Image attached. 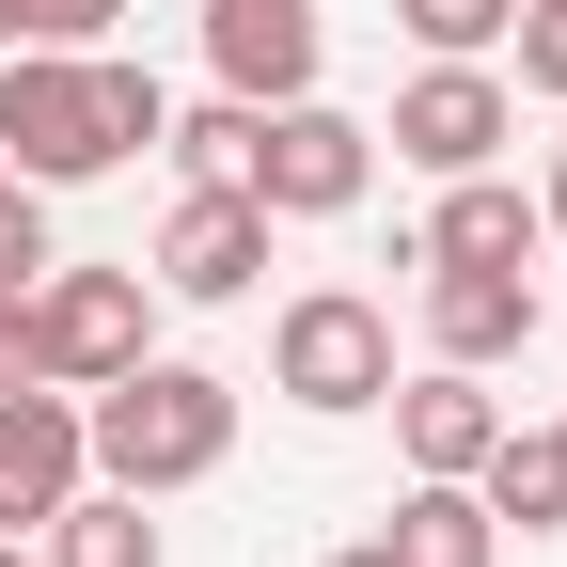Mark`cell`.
Here are the masks:
<instances>
[{
  "mask_svg": "<svg viewBox=\"0 0 567 567\" xmlns=\"http://www.w3.org/2000/svg\"><path fill=\"white\" fill-rule=\"evenodd\" d=\"M80 442H95L111 488H142V505H158V488H205V473L237 457V379H221V363H158V347H142L126 379L80 394Z\"/></svg>",
  "mask_w": 567,
  "mask_h": 567,
  "instance_id": "6da1fadb",
  "label": "cell"
},
{
  "mask_svg": "<svg viewBox=\"0 0 567 567\" xmlns=\"http://www.w3.org/2000/svg\"><path fill=\"white\" fill-rule=\"evenodd\" d=\"M268 394H300V410H379L394 394V300H363V284H300V300L268 316Z\"/></svg>",
  "mask_w": 567,
  "mask_h": 567,
  "instance_id": "7a4b0ae2",
  "label": "cell"
},
{
  "mask_svg": "<svg viewBox=\"0 0 567 567\" xmlns=\"http://www.w3.org/2000/svg\"><path fill=\"white\" fill-rule=\"evenodd\" d=\"M0 174H32V189H80V174H111L95 48H0Z\"/></svg>",
  "mask_w": 567,
  "mask_h": 567,
  "instance_id": "3957f363",
  "label": "cell"
},
{
  "mask_svg": "<svg viewBox=\"0 0 567 567\" xmlns=\"http://www.w3.org/2000/svg\"><path fill=\"white\" fill-rule=\"evenodd\" d=\"M142 331H158V284H142V268H63L48 252V284H32V379L95 394V379L142 363Z\"/></svg>",
  "mask_w": 567,
  "mask_h": 567,
  "instance_id": "277c9868",
  "label": "cell"
},
{
  "mask_svg": "<svg viewBox=\"0 0 567 567\" xmlns=\"http://www.w3.org/2000/svg\"><path fill=\"white\" fill-rule=\"evenodd\" d=\"M363 174H379V126H347L331 95H284L252 126V205H268V221H347Z\"/></svg>",
  "mask_w": 567,
  "mask_h": 567,
  "instance_id": "5b68a950",
  "label": "cell"
},
{
  "mask_svg": "<svg viewBox=\"0 0 567 567\" xmlns=\"http://www.w3.org/2000/svg\"><path fill=\"white\" fill-rule=\"evenodd\" d=\"M379 142H394L410 174H488V158L520 142V95H505V63H425Z\"/></svg>",
  "mask_w": 567,
  "mask_h": 567,
  "instance_id": "8992f818",
  "label": "cell"
},
{
  "mask_svg": "<svg viewBox=\"0 0 567 567\" xmlns=\"http://www.w3.org/2000/svg\"><path fill=\"white\" fill-rule=\"evenodd\" d=\"M252 268H268V205L252 189H174L158 252H142L158 300H252Z\"/></svg>",
  "mask_w": 567,
  "mask_h": 567,
  "instance_id": "52a82bcc",
  "label": "cell"
},
{
  "mask_svg": "<svg viewBox=\"0 0 567 567\" xmlns=\"http://www.w3.org/2000/svg\"><path fill=\"white\" fill-rule=\"evenodd\" d=\"M80 473H95L80 394H63V379H17V394H0V536H32L63 488H80Z\"/></svg>",
  "mask_w": 567,
  "mask_h": 567,
  "instance_id": "ba28073f",
  "label": "cell"
},
{
  "mask_svg": "<svg viewBox=\"0 0 567 567\" xmlns=\"http://www.w3.org/2000/svg\"><path fill=\"white\" fill-rule=\"evenodd\" d=\"M316 48H331L316 0H205V63H221V95H252V111L316 95Z\"/></svg>",
  "mask_w": 567,
  "mask_h": 567,
  "instance_id": "9c48e42d",
  "label": "cell"
},
{
  "mask_svg": "<svg viewBox=\"0 0 567 567\" xmlns=\"http://www.w3.org/2000/svg\"><path fill=\"white\" fill-rule=\"evenodd\" d=\"M536 189L520 174H442V221L410 237V268H536Z\"/></svg>",
  "mask_w": 567,
  "mask_h": 567,
  "instance_id": "30bf717a",
  "label": "cell"
},
{
  "mask_svg": "<svg viewBox=\"0 0 567 567\" xmlns=\"http://www.w3.org/2000/svg\"><path fill=\"white\" fill-rule=\"evenodd\" d=\"M425 347H442V363H520L536 347V284L520 268H425Z\"/></svg>",
  "mask_w": 567,
  "mask_h": 567,
  "instance_id": "8fae6325",
  "label": "cell"
},
{
  "mask_svg": "<svg viewBox=\"0 0 567 567\" xmlns=\"http://www.w3.org/2000/svg\"><path fill=\"white\" fill-rule=\"evenodd\" d=\"M379 410H394V457H410V473H473L488 442H505V394H488L473 363H425V379L379 394Z\"/></svg>",
  "mask_w": 567,
  "mask_h": 567,
  "instance_id": "7c38bea8",
  "label": "cell"
},
{
  "mask_svg": "<svg viewBox=\"0 0 567 567\" xmlns=\"http://www.w3.org/2000/svg\"><path fill=\"white\" fill-rule=\"evenodd\" d=\"M379 551H394V567H505V520L473 505V473H410Z\"/></svg>",
  "mask_w": 567,
  "mask_h": 567,
  "instance_id": "4fadbf2b",
  "label": "cell"
},
{
  "mask_svg": "<svg viewBox=\"0 0 567 567\" xmlns=\"http://www.w3.org/2000/svg\"><path fill=\"white\" fill-rule=\"evenodd\" d=\"M32 536H48V567H158V520H142V488H111V473H80Z\"/></svg>",
  "mask_w": 567,
  "mask_h": 567,
  "instance_id": "5bb4252c",
  "label": "cell"
},
{
  "mask_svg": "<svg viewBox=\"0 0 567 567\" xmlns=\"http://www.w3.org/2000/svg\"><path fill=\"white\" fill-rule=\"evenodd\" d=\"M473 505L520 520V536H567V442H551V425H505V442L473 457Z\"/></svg>",
  "mask_w": 567,
  "mask_h": 567,
  "instance_id": "9a60e30c",
  "label": "cell"
},
{
  "mask_svg": "<svg viewBox=\"0 0 567 567\" xmlns=\"http://www.w3.org/2000/svg\"><path fill=\"white\" fill-rule=\"evenodd\" d=\"M252 126H268V111H252V95H221V111H174L158 142L189 158V189H252Z\"/></svg>",
  "mask_w": 567,
  "mask_h": 567,
  "instance_id": "2e32d148",
  "label": "cell"
},
{
  "mask_svg": "<svg viewBox=\"0 0 567 567\" xmlns=\"http://www.w3.org/2000/svg\"><path fill=\"white\" fill-rule=\"evenodd\" d=\"M394 17H410V48H425V63H488L520 0H394Z\"/></svg>",
  "mask_w": 567,
  "mask_h": 567,
  "instance_id": "e0dca14e",
  "label": "cell"
},
{
  "mask_svg": "<svg viewBox=\"0 0 567 567\" xmlns=\"http://www.w3.org/2000/svg\"><path fill=\"white\" fill-rule=\"evenodd\" d=\"M95 111H111V158H142V142L174 126V95H158V63H126V48H95Z\"/></svg>",
  "mask_w": 567,
  "mask_h": 567,
  "instance_id": "ac0fdd59",
  "label": "cell"
},
{
  "mask_svg": "<svg viewBox=\"0 0 567 567\" xmlns=\"http://www.w3.org/2000/svg\"><path fill=\"white\" fill-rule=\"evenodd\" d=\"M126 0H0V48H111Z\"/></svg>",
  "mask_w": 567,
  "mask_h": 567,
  "instance_id": "d6986e66",
  "label": "cell"
},
{
  "mask_svg": "<svg viewBox=\"0 0 567 567\" xmlns=\"http://www.w3.org/2000/svg\"><path fill=\"white\" fill-rule=\"evenodd\" d=\"M0 284H48V189L0 174Z\"/></svg>",
  "mask_w": 567,
  "mask_h": 567,
  "instance_id": "ffe728a7",
  "label": "cell"
},
{
  "mask_svg": "<svg viewBox=\"0 0 567 567\" xmlns=\"http://www.w3.org/2000/svg\"><path fill=\"white\" fill-rule=\"evenodd\" d=\"M505 48H520V95H567V0H520Z\"/></svg>",
  "mask_w": 567,
  "mask_h": 567,
  "instance_id": "44dd1931",
  "label": "cell"
},
{
  "mask_svg": "<svg viewBox=\"0 0 567 567\" xmlns=\"http://www.w3.org/2000/svg\"><path fill=\"white\" fill-rule=\"evenodd\" d=\"M32 379V284H0V394Z\"/></svg>",
  "mask_w": 567,
  "mask_h": 567,
  "instance_id": "7402d4cb",
  "label": "cell"
},
{
  "mask_svg": "<svg viewBox=\"0 0 567 567\" xmlns=\"http://www.w3.org/2000/svg\"><path fill=\"white\" fill-rule=\"evenodd\" d=\"M536 221H551V237H567V142H551V189H536Z\"/></svg>",
  "mask_w": 567,
  "mask_h": 567,
  "instance_id": "603a6c76",
  "label": "cell"
},
{
  "mask_svg": "<svg viewBox=\"0 0 567 567\" xmlns=\"http://www.w3.org/2000/svg\"><path fill=\"white\" fill-rule=\"evenodd\" d=\"M331 567H394V551H379V536H363V551H331Z\"/></svg>",
  "mask_w": 567,
  "mask_h": 567,
  "instance_id": "cb8c5ba5",
  "label": "cell"
},
{
  "mask_svg": "<svg viewBox=\"0 0 567 567\" xmlns=\"http://www.w3.org/2000/svg\"><path fill=\"white\" fill-rule=\"evenodd\" d=\"M0 567H48V551H17V536H0Z\"/></svg>",
  "mask_w": 567,
  "mask_h": 567,
  "instance_id": "d4e9b609",
  "label": "cell"
},
{
  "mask_svg": "<svg viewBox=\"0 0 567 567\" xmlns=\"http://www.w3.org/2000/svg\"><path fill=\"white\" fill-rule=\"evenodd\" d=\"M551 442H567V425H551Z\"/></svg>",
  "mask_w": 567,
  "mask_h": 567,
  "instance_id": "484cf974",
  "label": "cell"
}]
</instances>
